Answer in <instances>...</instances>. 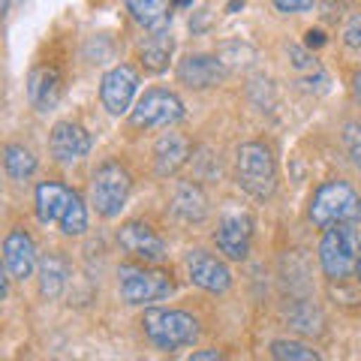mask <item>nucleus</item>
I'll use <instances>...</instances> for the list:
<instances>
[{"label": "nucleus", "instance_id": "9b49d317", "mask_svg": "<svg viewBox=\"0 0 361 361\" xmlns=\"http://www.w3.org/2000/svg\"><path fill=\"white\" fill-rule=\"evenodd\" d=\"M214 244L226 259L244 262L253 247V220L247 214H226L214 229Z\"/></svg>", "mask_w": 361, "mask_h": 361}, {"label": "nucleus", "instance_id": "20e7f679", "mask_svg": "<svg viewBox=\"0 0 361 361\" xmlns=\"http://www.w3.org/2000/svg\"><path fill=\"white\" fill-rule=\"evenodd\" d=\"M361 256L358 247V235H355V223H334L322 232L319 238V265L322 274L341 283L355 271Z\"/></svg>", "mask_w": 361, "mask_h": 361}, {"label": "nucleus", "instance_id": "cd10ccee", "mask_svg": "<svg viewBox=\"0 0 361 361\" xmlns=\"http://www.w3.org/2000/svg\"><path fill=\"white\" fill-rule=\"evenodd\" d=\"M325 42L329 39H325L322 30H307V37H304V45H307V49H322Z\"/></svg>", "mask_w": 361, "mask_h": 361}, {"label": "nucleus", "instance_id": "bb28decb", "mask_svg": "<svg viewBox=\"0 0 361 361\" xmlns=\"http://www.w3.org/2000/svg\"><path fill=\"white\" fill-rule=\"evenodd\" d=\"M274 4L277 13H292V16H298V13H310L316 0H271Z\"/></svg>", "mask_w": 361, "mask_h": 361}, {"label": "nucleus", "instance_id": "a211bd4d", "mask_svg": "<svg viewBox=\"0 0 361 361\" xmlns=\"http://www.w3.org/2000/svg\"><path fill=\"white\" fill-rule=\"evenodd\" d=\"M37 277H39V295L45 301H58L63 295L66 283H70V262L58 250H49L39 259Z\"/></svg>", "mask_w": 361, "mask_h": 361}, {"label": "nucleus", "instance_id": "7c9ffc66", "mask_svg": "<svg viewBox=\"0 0 361 361\" xmlns=\"http://www.w3.org/2000/svg\"><path fill=\"white\" fill-rule=\"evenodd\" d=\"M353 97H355V103L361 106V70L353 73Z\"/></svg>", "mask_w": 361, "mask_h": 361}, {"label": "nucleus", "instance_id": "473e14b6", "mask_svg": "<svg viewBox=\"0 0 361 361\" xmlns=\"http://www.w3.org/2000/svg\"><path fill=\"white\" fill-rule=\"evenodd\" d=\"M355 277H358V283H361V256H358V265H355Z\"/></svg>", "mask_w": 361, "mask_h": 361}, {"label": "nucleus", "instance_id": "0eeeda50", "mask_svg": "<svg viewBox=\"0 0 361 361\" xmlns=\"http://www.w3.org/2000/svg\"><path fill=\"white\" fill-rule=\"evenodd\" d=\"M180 121H184V103L169 87H148L130 111V123L135 130H172Z\"/></svg>", "mask_w": 361, "mask_h": 361}, {"label": "nucleus", "instance_id": "412c9836", "mask_svg": "<svg viewBox=\"0 0 361 361\" xmlns=\"http://www.w3.org/2000/svg\"><path fill=\"white\" fill-rule=\"evenodd\" d=\"M175 51V39L169 30H148V37L139 42V61L148 73H166Z\"/></svg>", "mask_w": 361, "mask_h": 361}, {"label": "nucleus", "instance_id": "2eb2a0df", "mask_svg": "<svg viewBox=\"0 0 361 361\" xmlns=\"http://www.w3.org/2000/svg\"><path fill=\"white\" fill-rule=\"evenodd\" d=\"M190 154H193V148H190V139L184 133H172V130L163 133L154 145V172H157V178H175L180 169L190 163Z\"/></svg>", "mask_w": 361, "mask_h": 361}, {"label": "nucleus", "instance_id": "a878e982", "mask_svg": "<svg viewBox=\"0 0 361 361\" xmlns=\"http://www.w3.org/2000/svg\"><path fill=\"white\" fill-rule=\"evenodd\" d=\"M343 42L349 45V49L361 51V13L349 16V21L343 25Z\"/></svg>", "mask_w": 361, "mask_h": 361}, {"label": "nucleus", "instance_id": "b1692460", "mask_svg": "<svg viewBox=\"0 0 361 361\" xmlns=\"http://www.w3.org/2000/svg\"><path fill=\"white\" fill-rule=\"evenodd\" d=\"M58 229L66 235V238H82V235L87 232V205H85V199H82L78 190H73V199L63 211Z\"/></svg>", "mask_w": 361, "mask_h": 361}, {"label": "nucleus", "instance_id": "4468645a", "mask_svg": "<svg viewBox=\"0 0 361 361\" xmlns=\"http://www.w3.org/2000/svg\"><path fill=\"white\" fill-rule=\"evenodd\" d=\"M223 78H226V63L217 54H187L178 63V82L193 90L217 87Z\"/></svg>", "mask_w": 361, "mask_h": 361}, {"label": "nucleus", "instance_id": "1a4fd4ad", "mask_svg": "<svg viewBox=\"0 0 361 361\" xmlns=\"http://www.w3.org/2000/svg\"><path fill=\"white\" fill-rule=\"evenodd\" d=\"M139 94V73L130 63H118L99 82V99L109 115H127L133 111V99Z\"/></svg>", "mask_w": 361, "mask_h": 361}, {"label": "nucleus", "instance_id": "f8f14e48", "mask_svg": "<svg viewBox=\"0 0 361 361\" xmlns=\"http://www.w3.org/2000/svg\"><path fill=\"white\" fill-rule=\"evenodd\" d=\"M4 268L13 274V280L25 283L27 277H33V271L39 268V253L37 241L30 238L27 229H9L4 238Z\"/></svg>", "mask_w": 361, "mask_h": 361}, {"label": "nucleus", "instance_id": "5701e85b", "mask_svg": "<svg viewBox=\"0 0 361 361\" xmlns=\"http://www.w3.org/2000/svg\"><path fill=\"white\" fill-rule=\"evenodd\" d=\"M286 319H289V325L298 334H310L313 337V334H322L325 331V316L319 313L316 304H307V301H298L295 307H289Z\"/></svg>", "mask_w": 361, "mask_h": 361}, {"label": "nucleus", "instance_id": "dca6fc26", "mask_svg": "<svg viewBox=\"0 0 361 361\" xmlns=\"http://www.w3.org/2000/svg\"><path fill=\"white\" fill-rule=\"evenodd\" d=\"M61 90H63V82L54 66H37L27 78V99L37 111H51L61 103Z\"/></svg>", "mask_w": 361, "mask_h": 361}, {"label": "nucleus", "instance_id": "ddd939ff", "mask_svg": "<svg viewBox=\"0 0 361 361\" xmlns=\"http://www.w3.org/2000/svg\"><path fill=\"white\" fill-rule=\"evenodd\" d=\"M49 151L58 163L70 166L90 154V133L75 121H58L49 133Z\"/></svg>", "mask_w": 361, "mask_h": 361}, {"label": "nucleus", "instance_id": "4be33fe9", "mask_svg": "<svg viewBox=\"0 0 361 361\" xmlns=\"http://www.w3.org/2000/svg\"><path fill=\"white\" fill-rule=\"evenodd\" d=\"M4 172L13 180H27L33 172H37V157H33L30 148L18 142L4 145Z\"/></svg>", "mask_w": 361, "mask_h": 361}, {"label": "nucleus", "instance_id": "6e6552de", "mask_svg": "<svg viewBox=\"0 0 361 361\" xmlns=\"http://www.w3.org/2000/svg\"><path fill=\"white\" fill-rule=\"evenodd\" d=\"M118 244L123 253H130L135 262H145V265H160L166 262V241L160 238V235L154 232L151 223L145 220H127L118 229Z\"/></svg>", "mask_w": 361, "mask_h": 361}, {"label": "nucleus", "instance_id": "aec40b11", "mask_svg": "<svg viewBox=\"0 0 361 361\" xmlns=\"http://www.w3.org/2000/svg\"><path fill=\"white\" fill-rule=\"evenodd\" d=\"M73 199V190L58 184V180H42L37 187V220L42 226H51V223H61L66 205Z\"/></svg>", "mask_w": 361, "mask_h": 361}, {"label": "nucleus", "instance_id": "393cba45", "mask_svg": "<svg viewBox=\"0 0 361 361\" xmlns=\"http://www.w3.org/2000/svg\"><path fill=\"white\" fill-rule=\"evenodd\" d=\"M268 353L277 361H319L322 358L319 349H313V346L301 343V341H286V337L283 341H271Z\"/></svg>", "mask_w": 361, "mask_h": 361}, {"label": "nucleus", "instance_id": "f03ea898", "mask_svg": "<svg viewBox=\"0 0 361 361\" xmlns=\"http://www.w3.org/2000/svg\"><path fill=\"white\" fill-rule=\"evenodd\" d=\"M145 337L157 346L160 353H178L184 346H193L199 341V319L187 310H166V307H151L142 316Z\"/></svg>", "mask_w": 361, "mask_h": 361}, {"label": "nucleus", "instance_id": "423d86ee", "mask_svg": "<svg viewBox=\"0 0 361 361\" xmlns=\"http://www.w3.org/2000/svg\"><path fill=\"white\" fill-rule=\"evenodd\" d=\"M133 190V178L118 160H106L97 166L94 180H90V202L103 220H115L123 211Z\"/></svg>", "mask_w": 361, "mask_h": 361}, {"label": "nucleus", "instance_id": "c85d7f7f", "mask_svg": "<svg viewBox=\"0 0 361 361\" xmlns=\"http://www.w3.org/2000/svg\"><path fill=\"white\" fill-rule=\"evenodd\" d=\"M190 358H193V361H220V358H226V355L217 353V349H199V353H193Z\"/></svg>", "mask_w": 361, "mask_h": 361}, {"label": "nucleus", "instance_id": "c756f323", "mask_svg": "<svg viewBox=\"0 0 361 361\" xmlns=\"http://www.w3.org/2000/svg\"><path fill=\"white\" fill-rule=\"evenodd\" d=\"M289 54H292V63L298 66V70H304V66H310V58L304 54L301 49H289Z\"/></svg>", "mask_w": 361, "mask_h": 361}, {"label": "nucleus", "instance_id": "72a5a7b5", "mask_svg": "<svg viewBox=\"0 0 361 361\" xmlns=\"http://www.w3.org/2000/svg\"><path fill=\"white\" fill-rule=\"evenodd\" d=\"M193 4V0H175V6H190Z\"/></svg>", "mask_w": 361, "mask_h": 361}, {"label": "nucleus", "instance_id": "7ed1b4c3", "mask_svg": "<svg viewBox=\"0 0 361 361\" xmlns=\"http://www.w3.org/2000/svg\"><path fill=\"white\" fill-rule=\"evenodd\" d=\"M235 180L247 196L268 202L277 190V163L268 145L244 142L235 154Z\"/></svg>", "mask_w": 361, "mask_h": 361}, {"label": "nucleus", "instance_id": "f257e3e1", "mask_svg": "<svg viewBox=\"0 0 361 361\" xmlns=\"http://www.w3.org/2000/svg\"><path fill=\"white\" fill-rule=\"evenodd\" d=\"M307 217L316 229H329L334 223H358L361 220V196L346 180H325L313 190Z\"/></svg>", "mask_w": 361, "mask_h": 361}, {"label": "nucleus", "instance_id": "f704fd0d", "mask_svg": "<svg viewBox=\"0 0 361 361\" xmlns=\"http://www.w3.org/2000/svg\"><path fill=\"white\" fill-rule=\"evenodd\" d=\"M9 13V0H4V16Z\"/></svg>", "mask_w": 361, "mask_h": 361}, {"label": "nucleus", "instance_id": "f3484780", "mask_svg": "<svg viewBox=\"0 0 361 361\" xmlns=\"http://www.w3.org/2000/svg\"><path fill=\"white\" fill-rule=\"evenodd\" d=\"M172 214L180 220V223H205L208 214H211V205H208V196L205 190H202L199 184H190V180H184V184L175 187L172 193Z\"/></svg>", "mask_w": 361, "mask_h": 361}, {"label": "nucleus", "instance_id": "2f4dec72", "mask_svg": "<svg viewBox=\"0 0 361 361\" xmlns=\"http://www.w3.org/2000/svg\"><path fill=\"white\" fill-rule=\"evenodd\" d=\"M353 160H355V169L361 172V135H358V139L353 142Z\"/></svg>", "mask_w": 361, "mask_h": 361}, {"label": "nucleus", "instance_id": "9d476101", "mask_svg": "<svg viewBox=\"0 0 361 361\" xmlns=\"http://www.w3.org/2000/svg\"><path fill=\"white\" fill-rule=\"evenodd\" d=\"M184 265H187L190 283L211 292V295H226L232 289V271L220 256H214L208 250H190Z\"/></svg>", "mask_w": 361, "mask_h": 361}, {"label": "nucleus", "instance_id": "39448f33", "mask_svg": "<svg viewBox=\"0 0 361 361\" xmlns=\"http://www.w3.org/2000/svg\"><path fill=\"white\" fill-rule=\"evenodd\" d=\"M118 289L123 304L130 307H142V304H154L163 301L175 292V280L172 274L145 265V262H133V265H121L118 268Z\"/></svg>", "mask_w": 361, "mask_h": 361}, {"label": "nucleus", "instance_id": "6ab92c4d", "mask_svg": "<svg viewBox=\"0 0 361 361\" xmlns=\"http://www.w3.org/2000/svg\"><path fill=\"white\" fill-rule=\"evenodd\" d=\"M130 18L145 30H169L172 27L175 0H123Z\"/></svg>", "mask_w": 361, "mask_h": 361}]
</instances>
